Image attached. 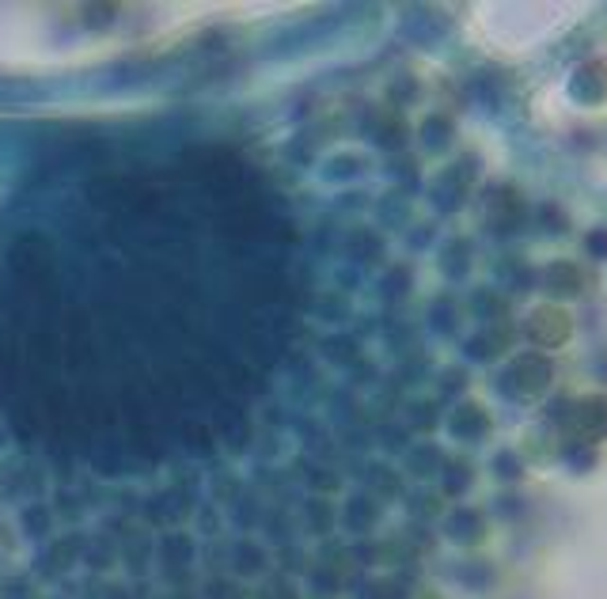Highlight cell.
Returning <instances> with one entry per match:
<instances>
[{
  "mask_svg": "<svg viewBox=\"0 0 607 599\" xmlns=\"http://www.w3.org/2000/svg\"><path fill=\"white\" fill-rule=\"evenodd\" d=\"M555 380V368L543 353H520L502 375V387L505 395H517V398H540L543 391L551 387Z\"/></svg>",
  "mask_w": 607,
  "mask_h": 599,
  "instance_id": "1",
  "label": "cell"
},
{
  "mask_svg": "<svg viewBox=\"0 0 607 599\" xmlns=\"http://www.w3.org/2000/svg\"><path fill=\"white\" fill-rule=\"evenodd\" d=\"M8 263H12V270L20 273L23 281H46L53 270V247L46 235L38 232H27L20 235V240L12 243V255H8Z\"/></svg>",
  "mask_w": 607,
  "mask_h": 599,
  "instance_id": "2",
  "label": "cell"
},
{
  "mask_svg": "<svg viewBox=\"0 0 607 599\" xmlns=\"http://www.w3.org/2000/svg\"><path fill=\"white\" fill-rule=\"evenodd\" d=\"M566 429L578 444H596L607 436V395H585L570 406Z\"/></svg>",
  "mask_w": 607,
  "mask_h": 599,
  "instance_id": "3",
  "label": "cell"
},
{
  "mask_svg": "<svg viewBox=\"0 0 607 599\" xmlns=\"http://www.w3.org/2000/svg\"><path fill=\"white\" fill-rule=\"evenodd\" d=\"M524 334H528V342H535L540 349H558V345H562L566 337L573 334V319L562 311V307L543 304V307H535V311L528 315Z\"/></svg>",
  "mask_w": 607,
  "mask_h": 599,
  "instance_id": "4",
  "label": "cell"
},
{
  "mask_svg": "<svg viewBox=\"0 0 607 599\" xmlns=\"http://www.w3.org/2000/svg\"><path fill=\"white\" fill-rule=\"evenodd\" d=\"M520 217H524V202H520V194L513 187H494L486 194V205H482V220H486L490 228H494L497 235L513 232V228L520 225Z\"/></svg>",
  "mask_w": 607,
  "mask_h": 599,
  "instance_id": "5",
  "label": "cell"
},
{
  "mask_svg": "<svg viewBox=\"0 0 607 599\" xmlns=\"http://www.w3.org/2000/svg\"><path fill=\"white\" fill-rule=\"evenodd\" d=\"M570 95L578 99V103H585V106L604 103V99H607V68H604V65H596V61H589V65H581L578 73H573Z\"/></svg>",
  "mask_w": 607,
  "mask_h": 599,
  "instance_id": "6",
  "label": "cell"
},
{
  "mask_svg": "<svg viewBox=\"0 0 607 599\" xmlns=\"http://www.w3.org/2000/svg\"><path fill=\"white\" fill-rule=\"evenodd\" d=\"M543 285H547V293H555V296H581L585 278H581L578 263H570V258H555V263L547 266V273H543Z\"/></svg>",
  "mask_w": 607,
  "mask_h": 599,
  "instance_id": "7",
  "label": "cell"
},
{
  "mask_svg": "<svg viewBox=\"0 0 607 599\" xmlns=\"http://www.w3.org/2000/svg\"><path fill=\"white\" fill-rule=\"evenodd\" d=\"M368 129H372V141L383 144V149H403L406 144V122L395 111H376Z\"/></svg>",
  "mask_w": 607,
  "mask_h": 599,
  "instance_id": "8",
  "label": "cell"
},
{
  "mask_svg": "<svg viewBox=\"0 0 607 599\" xmlns=\"http://www.w3.org/2000/svg\"><path fill=\"white\" fill-rule=\"evenodd\" d=\"M448 425H452V433H456L459 441H475V436H482L490 429V418H486V410H482V406L464 403L456 413H452Z\"/></svg>",
  "mask_w": 607,
  "mask_h": 599,
  "instance_id": "9",
  "label": "cell"
},
{
  "mask_svg": "<svg viewBox=\"0 0 607 599\" xmlns=\"http://www.w3.org/2000/svg\"><path fill=\"white\" fill-rule=\"evenodd\" d=\"M236 570H240L243 577L263 573L266 570V550L255 547V543H240V547H236Z\"/></svg>",
  "mask_w": 607,
  "mask_h": 599,
  "instance_id": "10",
  "label": "cell"
},
{
  "mask_svg": "<svg viewBox=\"0 0 607 599\" xmlns=\"http://www.w3.org/2000/svg\"><path fill=\"white\" fill-rule=\"evenodd\" d=\"M190 558H194V543H190L187 535H167L164 562L167 565H190Z\"/></svg>",
  "mask_w": 607,
  "mask_h": 599,
  "instance_id": "11",
  "label": "cell"
},
{
  "mask_svg": "<svg viewBox=\"0 0 607 599\" xmlns=\"http://www.w3.org/2000/svg\"><path fill=\"white\" fill-rule=\"evenodd\" d=\"M421 137H426L429 149H441V144H448V137H452V122L441 118V114H433V118H426V126H421Z\"/></svg>",
  "mask_w": 607,
  "mask_h": 599,
  "instance_id": "12",
  "label": "cell"
},
{
  "mask_svg": "<svg viewBox=\"0 0 607 599\" xmlns=\"http://www.w3.org/2000/svg\"><path fill=\"white\" fill-rule=\"evenodd\" d=\"M76 550H80V543L76 539H61L58 547H53V570H68V562L76 558Z\"/></svg>",
  "mask_w": 607,
  "mask_h": 599,
  "instance_id": "13",
  "label": "cell"
},
{
  "mask_svg": "<svg viewBox=\"0 0 607 599\" xmlns=\"http://www.w3.org/2000/svg\"><path fill=\"white\" fill-rule=\"evenodd\" d=\"M585 251L593 258H600V263H607V228H596V232L585 235Z\"/></svg>",
  "mask_w": 607,
  "mask_h": 599,
  "instance_id": "14",
  "label": "cell"
},
{
  "mask_svg": "<svg viewBox=\"0 0 607 599\" xmlns=\"http://www.w3.org/2000/svg\"><path fill=\"white\" fill-rule=\"evenodd\" d=\"M23 524H27L30 535H42L46 524H50V509H27V517H23Z\"/></svg>",
  "mask_w": 607,
  "mask_h": 599,
  "instance_id": "15",
  "label": "cell"
},
{
  "mask_svg": "<svg viewBox=\"0 0 607 599\" xmlns=\"http://www.w3.org/2000/svg\"><path fill=\"white\" fill-rule=\"evenodd\" d=\"M187 441L194 451H213V436L210 429H198V425H187Z\"/></svg>",
  "mask_w": 607,
  "mask_h": 599,
  "instance_id": "16",
  "label": "cell"
},
{
  "mask_svg": "<svg viewBox=\"0 0 607 599\" xmlns=\"http://www.w3.org/2000/svg\"><path fill=\"white\" fill-rule=\"evenodd\" d=\"M210 596H213V599H243L240 585H232V581H213V585H210Z\"/></svg>",
  "mask_w": 607,
  "mask_h": 599,
  "instance_id": "17",
  "label": "cell"
},
{
  "mask_svg": "<svg viewBox=\"0 0 607 599\" xmlns=\"http://www.w3.org/2000/svg\"><path fill=\"white\" fill-rule=\"evenodd\" d=\"M540 217H543V225H555L558 228V232H566V213L562 209H558V205L555 202H547V209H543L540 213ZM555 232V235H558Z\"/></svg>",
  "mask_w": 607,
  "mask_h": 599,
  "instance_id": "18",
  "label": "cell"
},
{
  "mask_svg": "<svg viewBox=\"0 0 607 599\" xmlns=\"http://www.w3.org/2000/svg\"><path fill=\"white\" fill-rule=\"evenodd\" d=\"M0 592H4V599H27L30 588H27V581H8V585L0 588Z\"/></svg>",
  "mask_w": 607,
  "mask_h": 599,
  "instance_id": "19",
  "label": "cell"
},
{
  "mask_svg": "<svg viewBox=\"0 0 607 599\" xmlns=\"http://www.w3.org/2000/svg\"><path fill=\"white\" fill-rule=\"evenodd\" d=\"M361 505H365V501H353V505H350V524H353V527H361V524H368V520H372V512L361 509Z\"/></svg>",
  "mask_w": 607,
  "mask_h": 599,
  "instance_id": "20",
  "label": "cell"
},
{
  "mask_svg": "<svg viewBox=\"0 0 607 599\" xmlns=\"http://www.w3.org/2000/svg\"><path fill=\"white\" fill-rule=\"evenodd\" d=\"M175 599H190V596H175Z\"/></svg>",
  "mask_w": 607,
  "mask_h": 599,
  "instance_id": "21",
  "label": "cell"
}]
</instances>
